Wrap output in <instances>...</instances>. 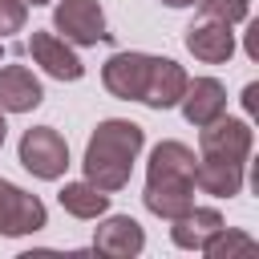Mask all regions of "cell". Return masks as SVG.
<instances>
[{
	"label": "cell",
	"mask_w": 259,
	"mask_h": 259,
	"mask_svg": "<svg viewBox=\"0 0 259 259\" xmlns=\"http://www.w3.org/2000/svg\"><path fill=\"white\" fill-rule=\"evenodd\" d=\"M219 227H223V214H219L214 206H190L186 214L170 219V239H174V247H182V251H202V243H206Z\"/></svg>",
	"instance_id": "cell-15"
},
{
	"label": "cell",
	"mask_w": 259,
	"mask_h": 259,
	"mask_svg": "<svg viewBox=\"0 0 259 259\" xmlns=\"http://www.w3.org/2000/svg\"><path fill=\"white\" fill-rule=\"evenodd\" d=\"M198 8H202V16H219L227 24H239V20H247L251 0H198Z\"/></svg>",
	"instance_id": "cell-18"
},
{
	"label": "cell",
	"mask_w": 259,
	"mask_h": 259,
	"mask_svg": "<svg viewBox=\"0 0 259 259\" xmlns=\"http://www.w3.org/2000/svg\"><path fill=\"white\" fill-rule=\"evenodd\" d=\"M178 105H182V117H186L190 125H206V121H214L219 113H227V89H223V81H214V77H194V81H186Z\"/></svg>",
	"instance_id": "cell-12"
},
{
	"label": "cell",
	"mask_w": 259,
	"mask_h": 259,
	"mask_svg": "<svg viewBox=\"0 0 259 259\" xmlns=\"http://www.w3.org/2000/svg\"><path fill=\"white\" fill-rule=\"evenodd\" d=\"M150 53H113L101 69V81L113 97L121 101H142V89H146V77H150Z\"/></svg>",
	"instance_id": "cell-7"
},
{
	"label": "cell",
	"mask_w": 259,
	"mask_h": 259,
	"mask_svg": "<svg viewBox=\"0 0 259 259\" xmlns=\"http://www.w3.org/2000/svg\"><path fill=\"white\" fill-rule=\"evenodd\" d=\"M186 49H190L194 61H202V65H223V61H231V53H235V32H231L227 20L202 16V20H194V24L186 28Z\"/></svg>",
	"instance_id": "cell-9"
},
{
	"label": "cell",
	"mask_w": 259,
	"mask_h": 259,
	"mask_svg": "<svg viewBox=\"0 0 259 259\" xmlns=\"http://www.w3.org/2000/svg\"><path fill=\"white\" fill-rule=\"evenodd\" d=\"M57 198H61V206H65L73 219H101V214L109 210V194L97 190L89 178H85V182H65Z\"/></svg>",
	"instance_id": "cell-16"
},
{
	"label": "cell",
	"mask_w": 259,
	"mask_h": 259,
	"mask_svg": "<svg viewBox=\"0 0 259 259\" xmlns=\"http://www.w3.org/2000/svg\"><path fill=\"white\" fill-rule=\"evenodd\" d=\"M32 4H49V0H32Z\"/></svg>",
	"instance_id": "cell-24"
},
{
	"label": "cell",
	"mask_w": 259,
	"mask_h": 259,
	"mask_svg": "<svg viewBox=\"0 0 259 259\" xmlns=\"http://www.w3.org/2000/svg\"><path fill=\"white\" fill-rule=\"evenodd\" d=\"M202 134H198V150L202 154H214V158H231V162H247L251 158V125L243 121V117H227V113H219L214 121H206V125H198Z\"/></svg>",
	"instance_id": "cell-6"
},
{
	"label": "cell",
	"mask_w": 259,
	"mask_h": 259,
	"mask_svg": "<svg viewBox=\"0 0 259 259\" xmlns=\"http://www.w3.org/2000/svg\"><path fill=\"white\" fill-rule=\"evenodd\" d=\"M40 101H45V89L32 77V69H24V65H4L0 69V109L4 113H28Z\"/></svg>",
	"instance_id": "cell-14"
},
{
	"label": "cell",
	"mask_w": 259,
	"mask_h": 259,
	"mask_svg": "<svg viewBox=\"0 0 259 259\" xmlns=\"http://www.w3.org/2000/svg\"><path fill=\"white\" fill-rule=\"evenodd\" d=\"M28 20V0H0V36L20 32Z\"/></svg>",
	"instance_id": "cell-19"
},
{
	"label": "cell",
	"mask_w": 259,
	"mask_h": 259,
	"mask_svg": "<svg viewBox=\"0 0 259 259\" xmlns=\"http://www.w3.org/2000/svg\"><path fill=\"white\" fill-rule=\"evenodd\" d=\"M20 166L32 174V178H45V182H57L69 166V146L65 138L53 130V125H32L24 130L20 138Z\"/></svg>",
	"instance_id": "cell-3"
},
{
	"label": "cell",
	"mask_w": 259,
	"mask_h": 259,
	"mask_svg": "<svg viewBox=\"0 0 259 259\" xmlns=\"http://www.w3.org/2000/svg\"><path fill=\"white\" fill-rule=\"evenodd\" d=\"M53 28L69 45H109L113 40L97 0H61L53 12Z\"/></svg>",
	"instance_id": "cell-4"
},
{
	"label": "cell",
	"mask_w": 259,
	"mask_h": 259,
	"mask_svg": "<svg viewBox=\"0 0 259 259\" xmlns=\"http://www.w3.org/2000/svg\"><path fill=\"white\" fill-rule=\"evenodd\" d=\"M28 53H32V61H36L49 77H57V81H81V73H85V65H81V57L73 53V45H69L65 36H57V32H32Z\"/></svg>",
	"instance_id": "cell-10"
},
{
	"label": "cell",
	"mask_w": 259,
	"mask_h": 259,
	"mask_svg": "<svg viewBox=\"0 0 259 259\" xmlns=\"http://www.w3.org/2000/svg\"><path fill=\"white\" fill-rule=\"evenodd\" d=\"M186 69L170 57H154L150 61V77H146V89H142V105L150 109H174L182 101V89H186Z\"/></svg>",
	"instance_id": "cell-11"
},
{
	"label": "cell",
	"mask_w": 259,
	"mask_h": 259,
	"mask_svg": "<svg viewBox=\"0 0 259 259\" xmlns=\"http://www.w3.org/2000/svg\"><path fill=\"white\" fill-rule=\"evenodd\" d=\"M194 150L186 142H158L146 166V210L158 219H178L194 206Z\"/></svg>",
	"instance_id": "cell-1"
},
{
	"label": "cell",
	"mask_w": 259,
	"mask_h": 259,
	"mask_svg": "<svg viewBox=\"0 0 259 259\" xmlns=\"http://www.w3.org/2000/svg\"><path fill=\"white\" fill-rule=\"evenodd\" d=\"M49 223V210L36 194L20 190L16 182L0 178V235L20 239V235H36Z\"/></svg>",
	"instance_id": "cell-5"
},
{
	"label": "cell",
	"mask_w": 259,
	"mask_h": 259,
	"mask_svg": "<svg viewBox=\"0 0 259 259\" xmlns=\"http://www.w3.org/2000/svg\"><path fill=\"white\" fill-rule=\"evenodd\" d=\"M142 146H146V134H142L138 121H125V117L101 121L93 130L89 146H85V162H81L85 178L105 194L121 190L130 182V174H134V162H138Z\"/></svg>",
	"instance_id": "cell-2"
},
{
	"label": "cell",
	"mask_w": 259,
	"mask_h": 259,
	"mask_svg": "<svg viewBox=\"0 0 259 259\" xmlns=\"http://www.w3.org/2000/svg\"><path fill=\"white\" fill-rule=\"evenodd\" d=\"M243 166H247V162L198 154V162H194V186H198L202 194H214V198H235V194L243 190Z\"/></svg>",
	"instance_id": "cell-13"
},
{
	"label": "cell",
	"mask_w": 259,
	"mask_h": 259,
	"mask_svg": "<svg viewBox=\"0 0 259 259\" xmlns=\"http://www.w3.org/2000/svg\"><path fill=\"white\" fill-rule=\"evenodd\" d=\"M4 138H8V125H4V109H0V146H4Z\"/></svg>",
	"instance_id": "cell-23"
},
{
	"label": "cell",
	"mask_w": 259,
	"mask_h": 259,
	"mask_svg": "<svg viewBox=\"0 0 259 259\" xmlns=\"http://www.w3.org/2000/svg\"><path fill=\"white\" fill-rule=\"evenodd\" d=\"M162 4H170V8H190V4H198V0H162Z\"/></svg>",
	"instance_id": "cell-22"
},
{
	"label": "cell",
	"mask_w": 259,
	"mask_h": 259,
	"mask_svg": "<svg viewBox=\"0 0 259 259\" xmlns=\"http://www.w3.org/2000/svg\"><path fill=\"white\" fill-rule=\"evenodd\" d=\"M142 247H146V231H142L138 219H130V214H109V219H101L97 231H93V251H97V255L134 259V255H142Z\"/></svg>",
	"instance_id": "cell-8"
},
{
	"label": "cell",
	"mask_w": 259,
	"mask_h": 259,
	"mask_svg": "<svg viewBox=\"0 0 259 259\" xmlns=\"http://www.w3.org/2000/svg\"><path fill=\"white\" fill-rule=\"evenodd\" d=\"M255 97H259V85L251 81V85L243 89V105H247V113H255Z\"/></svg>",
	"instance_id": "cell-21"
},
{
	"label": "cell",
	"mask_w": 259,
	"mask_h": 259,
	"mask_svg": "<svg viewBox=\"0 0 259 259\" xmlns=\"http://www.w3.org/2000/svg\"><path fill=\"white\" fill-rule=\"evenodd\" d=\"M247 53L251 57H259V20L251 24V32H247Z\"/></svg>",
	"instance_id": "cell-20"
},
{
	"label": "cell",
	"mask_w": 259,
	"mask_h": 259,
	"mask_svg": "<svg viewBox=\"0 0 259 259\" xmlns=\"http://www.w3.org/2000/svg\"><path fill=\"white\" fill-rule=\"evenodd\" d=\"M247 255V251H255V239L247 235V231H231L227 223L202 243V255H210V259H231V255Z\"/></svg>",
	"instance_id": "cell-17"
}]
</instances>
